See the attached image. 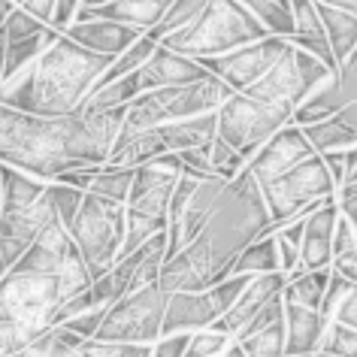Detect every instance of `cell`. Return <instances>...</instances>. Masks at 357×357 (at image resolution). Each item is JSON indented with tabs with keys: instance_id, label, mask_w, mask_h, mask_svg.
Here are the masks:
<instances>
[{
	"instance_id": "1",
	"label": "cell",
	"mask_w": 357,
	"mask_h": 357,
	"mask_svg": "<svg viewBox=\"0 0 357 357\" xmlns=\"http://www.w3.org/2000/svg\"><path fill=\"white\" fill-rule=\"evenodd\" d=\"M124 112L128 106L106 112L31 115L0 106V164L40 182H55L67 169L106 164Z\"/></svg>"
},
{
	"instance_id": "2",
	"label": "cell",
	"mask_w": 357,
	"mask_h": 357,
	"mask_svg": "<svg viewBox=\"0 0 357 357\" xmlns=\"http://www.w3.org/2000/svg\"><path fill=\"white\" fill-rule=\"evenodd\" d=\"M266 227H270V209L264 203L261 185L245 167L234 182L225 185L215 212L200 234L178 255L164 261L158 284L167 294L212 288L221 279H227L239 252L248 243H255Z\"/></svg>"
},
{
	"instance_id": "3",
	"label": "cell",
	"mask_w": 357,
	"mask_h": 357,
	"mask_svg": "<svg viewBox=\"0 0 357 357\" xmlns=\"http://www.w3.org/2000/svg\"><path fill=\"white\" fill-rule=\"evenodd\" d=\"M109 64L112 58L94 55L61 33L31 67L0 82V106L31 115H73Z\"/></svg>"
},
{
	"instance_id": "4",
	"label": "cell",
	"mask_w": 357,
	"mask_h": 357,
	"mask_svg": "<svg viewBox=\"0 0 357 357\" xmlns=\"http://www.w3.org/2000/svg\"><path fill=\"white\" fill-rule=\"evenodd\" d=\"M55 221L49 182H40L15 167L0 164V252L6 264H15Z\"/></svg>"
},
{
	"instance_id": "5",
	"label": "cell",
	"mask_w": 357,
	"mask_h": 357,
	"mask_svg": "<svg viewBox=\"0 0 357 357\" xmlns=\"http://www.w3.org/2000/svg\"><path fill=\"white\" fill-rule=\"evenodd\" d=\"M91 288L88 282L55 273H31L10 266L0 279V324H22L31 333H49L55 315L73 294Z\"/></svg>"
},
{
	"instance_id": "6",
	"label": "cell",
	"mask_w": 357,
	"mask_h": 357,
	"mask_svg": "<svg viewBox=\"0 0 357 357\" xmlns=\"http://www.w3.org/2000/svg\"><path fill=\"white\" fill-rule=\"evenodd\" d=\"M270 33L239 0H209L206 10L194 19L188 28L169 33L160 40V46L188 55L194 61L218 58L234 49H243L248 43L266 40Z\"/></svg>"
},
{
	"instance_id": "7",
	"label": "cell",
	"mask_w": 357,
	"mask_h": 357,
	"mask_svg": "<svg viewBox=\"0 0 357 357\" xmlns=\"http://www.w3.org/2000/svg\"><path fill=\"white\" fill-rule=\"evenodd\" d=\"M124 227H128L124 203L97 197V194H85L82 197V206H79L73 225L67 227V234L79 248V255H82L91 282L100 279L103 273H109L119 264L124 245Z\"/></svg>"
},
{
	"instance_id": "8",
	"label": "cell",
	"mask_w": 357,
	"mask_h": 357,
	"mask_svg": "<svg viewBox=\"0 0 357 357\" xmlns=\"http://www.w3.org/2000/svg\"><path fill=\"white\" fill-rule=\"evenodd\" d=\"M261 194H264L266 209H270V227L264 234H275L279 227L291 225L294 218L309 215L327 197H336V185L330 178L321 155H312L303 164L288 169L284 176L266 182Z\"/></svg>"
},
{
	"instance_id": "9",
	"label": "cell",
	"mask_w": 357,
	"mask_h": 357,
	"mask_svg": "<svg viewBox=\"0 0 357 357\" xmlns=\"http://www.w3.org/2000/svg\"><path fill=\"white\" fill-rule=\"evenodd\" d=\"M218 137L234 146L245 160L255 158V151L273 137L275 130H282L284 124H291L294 106L288 103H273L261 100L252 94H230L225 103L218 106Z\"/></svg>"
},
{
	"instance_id": "10",
	"label": "cell",
	"mask_w": 357,
	"mask_h": 357,
	"mask_svg": "<svg viewBox=\"0 0 357 357\" xmlns=\"http://www.w3.org/2000/svg\"><path fill=\"white\" fill-rule=\"evenodd\" d=\"M167 312V291L160 284H149L139 291H128L119 303H112L103 315V324L94 339L124 345H155L160 339Z\"/></svg>"
},
{
	"instance_id": "11",
	"label": "cell",
	"mask_w": 357,
	"mask_h": 357,
	"mask_svg": "<svg viewBox=\"0 0 357 357\" xmlns=\"http://www.w3.org/2000/svg\"><path fill=\"white\" fill-rule=\"evenodd\" d=\"M255 275H227L218 284L206 291H176L167 294V312H164V327L160 336L173 333H197V330H212L218 318H225L245 284Z\"/></svg>"
},
{
	"instance_id": "12",
	"label": "cell",
	"mask_w": 357,
	"mask_h": 357,
	"mask_svg": "<svg viewBox=\"0 0 357 357\" xmlns=\"http://www.w3.org/2000/svg\"><path fill=\"white\" fill-rule=\"evenodd\" d=\"M333 73L336 70H330L324 61H318L315 55H309V52H303L288 43L270 73L257 85L248 88V91H239V94H252V97L273 100V103H288L297 109V106L303 100H309Z\"/></svg>"
},
{
	"instance_id": "13",
	"label": "cell",
	"mask_w": 357,
	"mask_h": 357,
	"mask_svg": "<svg viewBox=\"0 0 357 357\" xmlns=\"http://www.w3.org/2000/svg\"><path fill=\"white\" fill-rule=\"evenodd\" d=\"M225 178H194L178 176L173 197H169V227H167V261L178 255L194 236L203 230L209 215L215 212V203L225 191Z\"/></svg>"
},
{
	"instance_id": "14",
	"label": "cell",
	"mask_w": 357,
	"mask_h": 357,
	"mask_svg": "<svg viewBox=\"0 0 357 357\" xmlns=\"http://www.w3.org/2000/svg\"><path fill=\"white\" fill-rule=\"evenodd\" d=\"M178 176H182V160H178L176 151H164L155 160L137 167L133 169L128 203H124L128 215L155 221V225L167 230L169 227V197H173Z\"/></svg>"
},
{
	"instance_id": "15",
	"label": "cell",
	"mask_w": 357,
	"mask_h": 357,
	"mask_svg": "<svg viewBox=\"0 0 357 357\" xmlns=\"http://www.w3.org/2000/svg\"><path fill=\"white\" fill-rule=\"evenodd\" d=\"M288 46V40L282 37H266L257 43H248L243 49H234L227 55L218 58H203L200 64L209 70V76L221 79L230 91H248L252 85H257L261 79L270 73L273 64L279 61V55Z\"/></svg>"
},
{
	"instance_id": "16",
	"label": "cell",
	"mask_w": 357,
	"mask_h": 357,
	"mask_svg": "<svg viewBox=\"0 0 357 357\" xmlns=\"http://www.w3.org/2000/svg\"><path fill=\"white\" fill-rule=\"evenodd\" d=\"M3 37H6V55H3L0 82H6V79L15 76L19 70L31 67L33 61L61 37V31H55L52 24L33 19V15H28L24 10L15 6L3 22Z\"/></svg>"
},
{
	"instance_id": "17",
	"label": "cell",
	"mask_w": 357,
	"mask_h": 357,
	"mask_svg": "<svg viewBox=\"0 0 357 357\" xmlns=\"http://www.w3.org/2000/svg\"><path fill=\"white\" fill-rule=\"evenodd\" d=\"M312 155H318V151L312 149V142L306 139L303 128H297V124H284L282 130H275L273 137L255 151V158L248 160L245 167H248V173L255 176V182L264 188L266 182L284 176L288 169L303 164V160L312 158Z\"/></svg>"
},
{
	"instance_id": "18",
	"label": "cell",
	"mask_w": 357,
	"mask_h": 357,
	"mask_svg": "<svg viewBox=\"0 0 357 357\" xmlns=\"http://www.w3.org/2000/svg\"><path fill=\"white\" fill-rule=\"evenodd\" d=\"M354 103H357V46H354L351 55L336 67V73L330 76L309 100H303L297 109H294L291 124L309 128V124L324 121L330 115H336L339 109L354 106Z\"/></svg>"
},
{
	"instance_id": "19",
	"label": "cell",
	"mask_w": 357,
	"mask_h": 357,
	"mask_svg": "<svg viewBox=\"0 0 357 357\" xmlns=\"http://www.w3.org/2000/svg\"><path fill=\"white\" fill-rule=\"evenodd\" d=\"M151 345H124V342H100L82 339L64 327H52L49 333L24 348L22 357H149Z\"/></svg>"
},
{
	"instance_id": "20",
	"label": "cell",
	"mask_w": 357,
	"mask_h": 357,
	"mask_svg": "<svg viewBox=\"0 0 357 357\" xmlns=\"http://www.w3.org/2000/svg\"><path fill=\"white\" fill-rule=\"evenodd\" d=\"M339 221L336 197H327L315 206L303 221V245H300V266L303 270H327L333 264V230Z\"/></svg>"
},
{
	"instance_id": "21",
	"label": "cell",
	"mask_w": 357,
	"mask_h": 357,
	"mask_svg": "<svg viewBox=\"0 0 357 357\" xmlns=\"http://www.w3.org/2000/svg\"><path fill=\"white\" fill-rule=\"evenodd\" d=\"M284 284H288V275H284V273L255 275V279L245 284V291L239 294V300L234 303V309H230L225 318H218L215 324H212V330H215V333H225L230 339H236L239 330H243L248 321H252L257 312L266 306V303H273L275 297H282Z\"/></svg>"
},
{
	"instance_id": "22",
	"label": "cell",
	"mask_w": 357,
	"mask_h": 357,
	"mask_svg": "<svg viewBox=\"0 0 357 357\" xmlns=\"http://www.w3.org/2000/svg\"><path fill=\"white\" fill-rule=\"evenodd\" d=\"M209 70L194 61L188 55H178V52L167 49L158 43V49L151 52V58L146 61V67H139V82L142 91H155V88H182L191 82L206 79Z\"/></svg>"
},
{
	"instance_id": "23",
	"label": "cell",
	"mask_w": 357,
	"mask_h": 357,
	"mask_svg": "<svg viewBox=\"0 0 357 357\" xmlns=\"http://www.w3.org/2000/svg\"><path fill=\"white\" fill-rule=\"evenodd\" d=\"M67 37L79 43L82 49L94 52V55H106V58H119L124 49H130L142 33L128 28V24L109 22V19H82L67 24Z\"/></svg>"
},
{
	"instance_id": "24",
	"label": "cell",
	"mask_w": 357,
	"mask_h": 357,
	"mask_svg": "<svg viewBox=\"0 0 357 357\" xmlns=\"http://www.w3.org/2000/svg\"><path fill=\"white\" fill-rule=\"evenodd\" d=\"M169 3L173 0H109L103 6H91V10H79L73 22L82 19H109L119 24H128V28L149 33L151 28H158L160 19L167 15Z\"/></svg>"
},
{
	"instance_id": "25",
	"label": "cell",
	"mask_w": 357,
	"mask_h": 357,
	"mask_svg": "<svg viewBox=\"0 0 357 357\" xmlns=\"http://www.w3.org/2000/svg\"><path fill=\"white\" fill-rule=\"evenodd\" d=\"M324 333H327V321L321 318L318 309H306L300 303L284 300V357L318 354Z\"/></svg>"
},
{
	"instance_id": "26",
	"label": "cell",
	"mask_w": 357,
	"mask_h": 357,
	"mask_svg": "<svg viewBox=\"0 0 357 357\" xmlns=\"http://www.w3.org/2000/svg\"><path fill=\"white\" fill-rule=\"evenodd\" d=\"M291 3H294V33L288 37V43L303 52H309V55H315L318 61H324L330 70H336L324 22H321V15H318V6L312 3V0H291Z\"/></svg>"
},
{
	"instance_id": "27",
	"label": "cell",
	"mask_w": 357,
	"mask_h": 357,
	"mask_svg": "<svg viewBox=\"0 0 357 357\" xmlns=\"http://www.w3.org/2000/svg\"><path fill=\"white\" fill-rule=\"evenodd\" d=\"M164 142H160V130H119V137L112 142V151L106 158V167L119 169H137L158 155H164Z\"/></svg>"
},
{
	"instance_id": "28",
	"label": "cell",
	"mask_w": 357,
	"mask_h": 357,
	"mask_svg": "<svg viewBox=\"0 0 357 357\" xmlns=\"http://www.w3.org/2000/svg\"><path fill=\"white\" fill-rule=\"evenodd\" d=\"M160 130V142L167 151H188V149H200L209 146L218 137V115L206 112V115H194V119H178L164 124Z\"/></svg>"
},
{
	"instance_id": "29",
	"label": "cell",
	"mask_w": 357,
	"mask_h": 357,
	"mask_svg": "<svg viewBox=\"0 0 357 357\" xmlns=\"http://www.w3.org/2000/svg\"><path fill=\"white\" fill-rule=\"evenodd\" d=\"M318 6V15L324 22V31H327V43H330V52H333V61L336 67L351 55L354 46H357V15L351 13H342V10H333V6Z\"/></svg>"
},
{
	"instance_id": "30",
	"label": "cell",
	"mask_w": 357,
	"mask_h": 357,
	"mask_svg": "<svg viewBox=\"0 0 357 357\" xmlns=\"http://www.w3.org/2000/svg\"><path fill=\"white\" fill-rule=\"evenodd\" d=\"M139 94H142V82H139V70H137V73H130V76H121V79H115V82H106L100 88H94L79 112L121 109V106H130Z\"/></svg>"
},
{
	"instance_id": "31",
	"label": "cell",
	"mask_w": 357,
	"mask_h": 357,
	"mask_svg": "<svg viewBox=\"0 0 357 357\" xmlns=\"http://www.w3.org/2000/svg\"><path fill=\"white\" fill-rule=\"evenodd\" d=\"M266 273H282L279 270V248H275L273 234H261L255 243H248L239 257L230 266V275H266Z\"/></svg>"
},
{
	"instance_id": "32",
	"label": "cell",
	"mask_w": 357,
	"mask_h": 357,
	"mask_svg": "<svg viewBox=\"0 0 357 357\" xmlns=\"http://www.w3.org/2000/svg\"><path fill=\"white\" fill-rule=\"evenodd\" d=\"M327 282H330V266L327 270H303V266H297V270L288 275V284H284L282 297L291 303H300V306H306V309H321Z\"/></svg>"
},
{
	"instance_id": "33",
	"label": "cell",
	"mask_w": 357,
	"mask_h": 357,
	"mask_svg": "<svg viewBox=\"0 0 357 357\" xmlns=\"http://www.w3.org/2000/svg\"><path fill=\"white\" fill-rule=\"evenodd\" d=\"M239 3L264 24L270 37L288 40L294 33V3L291 0H239Z\"/></svg>"
},
{
	"instance_id": "34",
	"label": "cell",
	"mask_w": 357,
	"mask_h": 357,
	"mask_svg": "<svg viewBox=\"0 0 357 357\" xmlns=\"http://www.w3.org/2000/svg\"><path fill=\"white\" fill-rule=\"evenodd\" d=\"M158 49V40H151L149 33H142V37L133 43L130 49H124L119 58H112V64L106 67V73L97 79V85L94 88H100L106 82H115V79H121V76H130V73H137L139 67H146V61L151 58V52ZM91 88V91H94Z\"/></svg>"
},
{
	"instance_id": "35",
	"label": "cell",
	"mask_w": 357,
	"mask_h": 357,
	"mask_svg": "<svg viewBox=\"0 0 357 357\" xmlns=\"http://www.w3.org/2000/svg\"><path fill=\"white\" fill-rule=\"evenodd\" d=\"M245 357H284V315L264 327L261 333H252L236 342Z\"/></svg>"
},
{
	"instance_id": "36",
	"label": "cell",
	"mask_w": 357,
	"mask_h": 357,
	"mask_svg": "<svg viewBox=\"0 0 357 357\" xmlns=\"http://www.w3.org/2000/svg\"><path fill=\"white\" fill-rule=\"evenodd\" d=\"M206 3H209V0H173V3H169V10H167V15L160 19V24L149 31V37L160 43L164 37H169V33L188 28V24L197 19L203 10H206Z\"/></svg>"
},
{
	"instance_id": "37",
	"label": "cell",
	"mask_w": 357,
	"mask_h": 357,
	"mask_svg": "<svg viewBox=\"0 0 357 357\" xmlns=\"http://www.w3.org/2000/svg\"><path fill=\"white\" fill-rule=\"evenodd\" d=\"M130 185H133V169H119V167H100V173L94 176L91 188L85 194H97V197H109V200H119V203H128V194H130Z\"/></svg>"
},
{
	"instance_id": "38",
	"label": "cell",
	"mask_w": 357,
	"mask_h": 357,
	"mask_svg": "<svg viewBox=\"0 0 357 357\" xmlns=\"http://www.w3.org/2000/svg\"><path fill=\"white\" fill-rule=\"evenodd\" d=\"M209 164H212V173H215L218 178L234 182V178L245 169L248 160L239 155L234 146H227L221 137H215V139H212V146H209Z\"/></svg>"
},
{
	"instance_id": "39",
	"label": "cell",
	"mask_w": 357,
	"mask_h": 357,
	"mask_svg": "<svg viewBox=\"0 0 357 357\" xmlns=\"http://www.w3.org/2000/svg\"><path fill=\"white\" fill-rule=\"evenodd\" d=\"M318 351L324 354H333V357H357V330L345 327V324H336L330 321L327 324V333L321 339V348Z\"/></svg>"
},
{
	"instance_id": "40",
	"label": "cell",
	"mask_w": 357,
	"mask_h": 357,
	"mask_svg": "<svg viewBox=\"0 0 357 357\" xmlns=\"http://www.w3.org/2000/svg\"><path fill=\"white\" fill-rule=\"evenodd\" d=\"M49 197H52V209H55V218L61 221L64 227L73 225L79 206H82V197L85 191H76V188H67V185H58V182H49Z\"/></svg>"
},
{
	"instance_id": "41",
	"label": "cell",
	"mask_w": 357,
	"mask_h": 357,
	"mask_svg": "<svg viewBox=\"0 0 357 357\" xmlns=\"http://www.w3.org/2000/svg\"><path fill=\"white\" fill-rule=\"evenodd\" d=\"M230 342L234 339L225 333H215V330H197V333L188 336L182 357H221L230 348Z\"/></svg>"
},
{
	"instance_id": "42",
	"label": "cell",
	"mask_w": 357,
	"mask_h": 357,
	"mask_svg": "<svg viewBox=\"0 0 357 357\" xmlns=\"http://www.w3.org/2000/svg\"><path fill=\"white\" fill-rule=\"evenodd\" d=\"M351 288H354L351 282H348V279H342V275H339V273H333V270H330V282H327L324 300H321V309H318V312H321V318H324L327 324H330V321H333L336 309H339V303L345 300V294L351 291Z\"/></svg>"
},
{
	"instance_id": "43",
	"label": "cell",
	"mask_w": 357,
	"mask_h": 357,
	"mask_svg": "<svg viewBox=\"0 0 357 357\" xmlns=\"http://www.w3.org/2000/svg\"><path fill=\"white\" fill-rule=\"evenodd\" d=\"M209 146H212V142H209ZM209 146L178 151V160H182V176H194V178L215 176V173H212V164H209Z\"/></svg>"
},
{
	"instance_id": "44",
	"label": "cell",
	"mask_w": 357,
	"mask_h": 357,
	"mask_svg": "<svg viewBox=\"0 0 357 357\" xmlns=\"http://www.w3.org/2000/svg\"><path fill=\"white\" fill-rule=\"evenodd\" d=\"M103 315H106V309L97 306V309L79 312V315H73L67 324H61V327L70 330V333H76V336H82V339H94L97 330H100V324H103Z\"/></svg>"
},
{
	"instance_id": "45",
	"label": "cell",
	"mask_w": 357,
	"mask_h": 357,
	"mask_svg": "<svg viewBox=\"0 0 357 357\" xmlns=\"http://www.w3.org/2000/svg\"><path fill=\"white\" fill-rule=\"evenodd\" d=\"M282 315H284V300H282V297H275L273 303H266V306H264L261 312H257V315H255L252 321H248V324H245L243 330H239V336L234 339V342H239V339H245V336H252V333H261L264 327H270L273 321H279Z\"/></svg>"
},
{
	"instance_id": "46",
	"label": "cell",
	"mask_w": 357,
	"mask_h": 357,
	"mask_svg": "<svg viewBox=\"0 0 357 357\" xmlns=\"http://www.w3.org/2000/svg\"><path fill=\"white\" fill-rule=\"evenodd\" d=\"M103 164H91V167H79V169H67V173H61L55 182L58 185H67V188H76V191H88L94 182V176L100 173Z\"/></svg>"
},
{
	"instance_id": "47",
	"label": "cell",
	"mask_w": 357,
	"mask_h": 357,
	"mask_svg": "<svg viewBox=\"0 0 357 357\" xmlns=\"http://www.w3.org/2000/svg\"><path fill=\"white\" fill-rule=\"evenodd\" d=\"M188 336H191V333L160 336L158 342L151 345V354H149V357H182V354H185V345H188Z\"/></svg>"
},
{
	"instance_id": "48",
	"label": "cell",
	"mask_w": 357,
	"mask_h": 357,
	"mask_svg": "<svg viewBox=\"0 0 357 357\" xmlns=\"http://www.w3.org/2000/svg\"><path fill=\"white\" fill-rule=\"evenodd\" d=\"M82 10V0H55V13H52V28L64 33L67 24H73L76 13Z\"/></svg>"
},
{
	"instance_id": "49",
	"label": "cell",
	"mask_w": 357,
	"mask_h": 357,
	"mask_svg": "<svg viewBox=\"0 0 357 357\" xmlns=\"http://www.w3.org/2000/svg\"><path fill=\"white\" fill-rule=\"evenodd\" d=\"M336 203H339V212L351 221V227H357V178L336 191Z\"/></svg>"
},
{
	"instance_id": "50",
	"label": "cell",
	"mask_w": 357,
	"mask_h": 357,
	"mask_svg": "<svg viewBox=\"0 0 357 357\" xmlns=\"http://www.w3.org/2000/svg\"><path fill=\"white\" fill-rule=\"evenodd\" d=\"M351 248H354V227H351V221L339 212V221H336V230H333V257L351 252Z\"/></svg>"
},
{
	"instance_id": "51",
	"label": "cell",
	"mask_w": 357,
	"mask_h": 357,
	"mask_svg": "<svg viewBox=\"0 0 357 357\" xmlns=\"http://www.w3.org/2000/svg\"><path fill=\"white\" fill-rule=\"evenodd\" d=\"M333 321H336V324H345V327L357 330V284L345 294V300L339 303V309H336Z\"/></svg>"
},
{
	"instance_id": "52",
	"label": "cell",
	"mask_w": 357,
	"mask_h": 357,
	"mask_svg": "<svg viewBox=\"0 0 357 357\" xmlns=\"http://www.w3.org/2000/svg\"><path fill=\"white\" fill-rule=\"evenodd\" d=\"M19 10H24L33 19L52 24V13H55V0H19Z\"/></svg>"
},
{
	"instance_id": "53",
	"label": "cell",
	"mask_w": 357,
	"mask_h": 357,
	"mask_svg": "<svg viewBox=\"0 0 357 357\" xmlns=\"http://www.w3.org/2000/svg\"><path fill=\"white\" fill-rule=\"evenodd\" d=\"M312 3L333 6V10H342V13H351V15H357V0H312Z\"/></svg>"
},
{
	"instance_id": "54",
	"label": "cell",
	"mask_w": 357,
	"mask_h": 357,
	"mask_svg": "<svg viewBox=\"0 0 357 357\" xmlns=\"http://www.w3.org/2000/svg\"><path fill=\"white\" fill-rule=\"evenodd\" d=\"M13 10H15V3H13V0H0V24L6 22V15H10Z\"/></svg>"
},
{
	"instance_id": "55",
	"label": "cell",
	"mask_w": 357,
	"mask_h": 357,
	"mask_svg": "<svg viewBox=\"0 0 357 357\" xmlns=\"http://www.w3.org/2000/svg\"><path fill=\"white\" fill-rule=\"evenodd\" d=\"M221 357H245V354H243V348H239L236 342H230V348H227V351L221 354Z\"/></svg>"
},
{
	"instance_id": "56",
	"label": "cell",
	"mask_w": 357,
	"mask_h": 357,
	"mask_svg": "<svg viewBox=\"0 0 357 357\" xmlns=\"http://www.w3.org/2000/svg\"><path fill=\"white\" fill-rule=\"evenodd\" d=\"M109 3V0H82V10H91V6H103Z\"/></svg>"
},
{
	"instance_id": "57",
	"label": "cell",
	"mask_w": 357,
	"mask_h": 357,
	"mask_svg": "<svg viewBox=\"0 0 357 357\" xmlns=\"http://www.w3.org/2000/svg\"><path fill=\"white\" fill-rule=\"evenodd\" d=\"M6 270H10V264H6V257H3V252H0V279L6 275Z\"/></svg>"
},
{
	"instance_id": "58",
	"label": "cell",
	"mask_w": 357,
	"mask_h": 357,
	"mask_svg": "<svg viewBox=\"0 0 357 357\" xmlns=\"http://www.w3.org/2000/svg\"><path fill=\"white\" fill-rule=\"evenodd\" d=\"M354 178H357V167H354V173H351V178H348V182H354ZM348 182H345V185H348Z\"/></svg>"
},
{
	"instance_id": "59",
	"label": "cell",
	"mask_w": 357,
	"mask_h": 357,
	"mask_svg": "<svg viewBox=\"0 0 357 357\" xmlns=\"http://www.w3.org/2000/svg\"><path fill=\"white\" fill-rule=\"evenodd\" d=\"M354 255H357V227H354Z\"/></svg>"
},
{
	"instance_id": "60",
	"label": "cell",
	"mask_w": 357,
	"mask_h": 357,
	"mask_svg": "<svg viewBox=\"0 0 357 357\" xmlns=\"http://www.w3.org/2000/svg\"><path fill=\"white\" fill-rule=\"evenodd\" d=\"M315 357H333V354H324V351H318V354H315Z\"/></svg>"
},
{
	"instance_id": "61",
	"label": "cell",
	"mask_w": 357,
	"mask_h": 357,
	"mask_svg": "<svg viewBox=\"0 0 357 357\" xmlns=\"http://www.w3.org/2000/svg\"><path fill=\"white\" fill-rule=\"evenodd\" d=\"M10 357H22V354H10Z\"/></svg>"
},
{
	"instance_id": "62",
	"label": "cell",
	"mask_w": 357,
	"mask_h": 357,
	"mask_svg": "<svg viewBox=\"0 0 357 357\" xmlns=\"http://www.w3.org/2000/svg\"><path fill=\"white\" fill-rule=\"evenodd\" d=\"M312 357H315V354H312Z\"/></svg>"
}]
</instances>
